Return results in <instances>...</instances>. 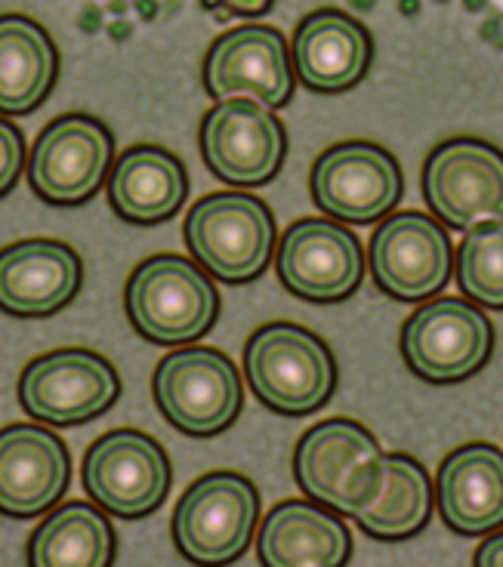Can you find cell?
Masks as SVG:
<instances>
[{"label":"cell","mask_w":503,"mask_h":567,"mask_svg":"<svg viewBox=\"0 0 503 567\" xmlns=\"http://www.w3.org/2000/svg\"><path fill=\"white\" fill-rule=\"evenodd\" d=\"M473 561L479 567H503V530H491V537L475 549Z\"/></svg>","instance_id":"cell-29"},{"label":"cell","mask_w":503,"mask_h":567,"mask_svg":"<svg viewBox=\"0 0 503 567\" xmlns=\"http://www.w3.org/2000/svg\"><path fill=\"white\" fill-rule=\"evenodd\" d=\"M202 10H214L216 19H229V16H263L273 10V0H202Z\"/></svg>","instance_id":"cell-28"},{"label":"cell","mask_w":503,"mask_h":567,"mask_svg":"<svg viewBox=\"0 0 503 567\" xmlns=\"http://www.w3.org/2000/svg\"><path fill=\"white\" fill-rule=\"evenodd\" d=\"M501 31H503V13L501 10H491L489 7V19H485V25H482V31H479V34H482V41H494Z\"/></svg>","instance_id":"cell-31"},{"label":"cell","mask_w":503,"mask_h":567,"mask_svg":"<svg viewBox=\"0 0 503 567\" xmlns=\"http://www.w3.org/2000/svg\"><path fill=\"white\" fill-rule=\"evenodd\" d=\"M491 43H494V50H503V31H501V34H497V38H494V41H491Z\"/></svg>","instance_id":"cell-39"},{"label":"cell","mask_w":503,"mask_h":567,"mask_svg":"<svg viewBox=\"0 0 503 567\" xmlns=\"http://www.w3.org/2000/svg\"><path fill=\"white\" fill-rule=\"evenodd\" d=\"M352 3V10H359V13H371L377 7V0H349Z\"/></svg>","instance_id":"cell-37"},{"label":"cell","mask_w":503,"mask_h":567,"mask_svg":"<svg viewBox=\"0 0 503 567\" xmlns=\"http://www.w3.org/2000/svg\"><path fill=\"white\" fill-rule=\"evenodd\" d=\"M133 10L143 22H155L161 13V0H133Z\"/></svg>","instance_id":"cell-32"},{"label":"cell","mask_w":503,"mask_h":567,"mask_svg":"<svg viewBox=\"0 0 503 567\" xmlns=\"http://www.w3.org/2000/svg\"><path fill=\"white\" fill-rule=\"evenodd\" d=\"M290 62L312 93H346L371 71L374 38L343 10H318L294 31Z\"/></svg>","instance_id":"cell-19"},{"label":"cell","mask_w":503,"mask_h":567,"mask_svg":"<svg viewBox=\"0 0 503 567\" xmlns=\"http://www.w3.org/2000/svg\"><path fill=\"white\" fill-rule=\"evenodd\" d=\"M245 373L254 395L281 416L321 411L337 389V364L328 342L288 321L259 327L247 340Z\"/></svg>","instance_id":"cell-1"},{"label":"cell","mask_w":503,"mask_h":567,"mask_svg":"<svg viewBox=\"0 0 503 567\" xmlns=\"http://www.w3.org/2000/svg\"><path fill=\"white\" fill-rule=\"evenodd\" d=\"M152 392L161 416L192 439L226 432L245 404L242 377L229 354L207 346H188L161 358Z\"/></svg>","instance_id":"cell-5"},{"label":"cell","mask_w":503,"mask_h":567,"mask_svg":"<svg viewBox=\"0 0 503 567\" xmlns=\"http://www.w3.org/2000/svg\"><path fill=\"white\" fill-rule=\"evenodd\" d=\"M25 164V140L22 130L0 117V195H7L19 179Z\"/></svg>","instance_id":"cell-27"},{"label":"cell","mask_w":503,"mask_h":567,"mask_svg":"<svg viewBox=\"0 0 503 567\" xmlns=\"http://www.w3.org/2000/svg\"><path fill=\"white\" fill-rule=\"evenodd\" d=\"M90 499L117 518H143L171 491V460L158 441L136 429H115L90 444L81 466Z\"/></svg>","instance_id":"cell-8"},{"label":"cell","mask_w":503,"mask_h":567,"mask_svg":"<svg viewBox=\"0 0 503 567\" xmlns=\"http://www.w3.org/2000/svg\"><path fill=\"white\" fill-rule=\"evenodd\" d=\"M121 395L117 370L90 349H59L34 358L19 377V404L31 420L78 425L105 413Z\"/></svg>","instance_id":"cell-12"},{"label":"cell","mask_w":503,"mask_h":567,"mask_svg":"<svg viewBox=\"0 0 503 567\" xmlns=\"http://www.w3.org/2000/svg\"><path fill=\"white\" fill-rule=\"evenodd\" d=\"M188 173L183 161L158 145H133L115 161L109 176V204L112 210L136 223L158 226L186 204Z\"/></svg>","instance_id":"cell-22"},{"label":"cell","mask_w":503,"mask_h":567,"mask_svg":"<svg viewBox=\"0 0 503 567\" xmlns=\"http://www.w3.org/2000/svg\"><path fill=\"white\" fill-rule=\"evenodd\" d=\"M183 235L192 256L226 284L259 278L275 250L273 210L245 192H216L198 200Z\"/></svg>","instance_id":"cell-4"},{"label":"cell","mask_w":503,"mask_h":567,"mask_svg":"<svg viewBox=\"0 0 503 567\" xmlns=\"http://www.w3.org/2000/svg\"><path fill=\"white\" fill-rule=\"evenodd\" d=\"M29 561L38 567H105L115 561L112 522L90 503H65L43 518L29 539Z\"/></svg>","instance_id":"cell-25"},{"label":"cell","mask_w":503,"mask_h":567,"mask_svg":"<svg viewBox=\"0 0 503 567\" xmlns=\"http://www.w3.org/2000/svg\"><path fill=\"white\" fill-rule=\"evenodd\" d=\"M494 340V324L475 302L439 297L404 321L402 358L408 370L427 383H463L489 364Z\"/></svg>","instance_id":"cell-6"},{"label":"cell","mask_w":503,"mask_h":567,"mask_svg":"<svg viewBox=\"0 0 503 567\" xmlns=\"http://www.w3.org/2000/svg\"><path fill=\"white\" fill-rule=\"evenodd\" d=\"M115 155L109 127L90 114H62L41 130L29 161L31 192L47 204L74 207L100 192Z\"/></svg>","instance_id":"cell-13"},{"label":"cell","mask_w":503,"mask_h":567,"mask_svg":"<svg viewBox=\"0 0 503 567\" xmlns=\"http://www.w3.org/2000/svg\"><path fill=\"white\" fill-rule=\"evenodd\" d=\"M435 3H448V0H435Z\"/></svg>","instance_id":"cell-40"},{"label":"cell","mask_w":503,"mask_h":567,"mask_svg":"<svg viewBox=\"0 0 503 567\" xmlns=\"http://www.w3.org/2000/svg\"><path fill=\"white\" fill-rule=\"evenodd\" d=\"M109 38H112V41H115V43L130 41V38H133V25H130L127 19L121 16V19H115V22L109 25Z\"/></svg>","instance_id":"cell-33"},{"label":"cell","mask_w":503,"mask_h":567,"mask_svg":"<svg viewBox=\"0 0 503 567\" xmlns=\"http://www.w3.org/2000/svg\"><path fill=\"white\" fill-rule=\"evenodd\" d=\"M432 482L427 468L414 456H383V484L371 506L356 512V525L368 537L396 543V539L418 537L432 518Z\"/></svg>","instance_id":"cell-24"},{"label":"cell","mask_w":503,"mask_h":567,"mask_svg":"<svg viewBox=\"0 0 503 567\" xmlns=\"http://www.w3.org/2000/svg\"><path fill=\"white\" fill-rule=\"evenodd\" d=\"M423 198L454 231L503 219V152L473 136L435 145L423 164Z\"/></svg>","instance_id":"cell-9"},{"label":"cell","mask_w":503,"mask_h":567,"mask_svg":"<svg viewBox=\"0 0 503 567\" xmlns=\"http://www.w3.org/2000/svg\"><path fill=\"white\" fill-rule=\"evenodd\" d=\"M463 297L503 312V219L466 231L454 256Z\"/></svg>","instance_id":"cell-26"},{"label":"cell","mask_w":503,"mask_h":567,"mask_svg":"<svg viewBox=\"0 0 503 567\" xmlns=\"http://www.w3.org/2000/svg\"><path fill=\"white\" fill-rule=\"evenodd\" d=\"M420 0H399V13L404 16V19H418L420 16Z\"/></svg>","instance_id":"cell-34"},{"label":"cell","mask_w":503,"mask_h":567,"mask_svg":"<svg viewBox=\"0 0 503 567\" xmlns=\"http://www.w3.org/2000/svg\"><path fill=\"white\" fill-rule=\"evenodd\" d=\"M489 7V0H463V10H466V13H485Z\"/></svg>","instance_id":"cell-36"},{"label":"cell","mask_w":503,"mask_h":567,"mask_svg":"<svg viewBox=\"0 0 503 567\" xmlns=\"http://www.w3.org/2000/svg\"><path fill=\"white\" fill-rule=\"evenodd\" d=\"M105 10L121 19V16H124L130 10V0H109V3H105Z\"/></svg>","instance_id":"cell-35"},{"label":"cell","mask_w":503,"mask_h":567,"mask_svg":"<svg viewBox=\"0 0 503 567\" xmlns=\"http://www.w3.org/2000/svg\"><path fill=\"white\" fill-rule=\"evenodd\" d=\"M309 192L318 210L331 219L371 226L387 219L402 200V167L374 142H340L312 164Z\"/></svg>","instance_id":"cell-10"},{"label":"cell","mask_w":503,"mask_h":567,"mask_svg":"<svg viewBox=\"0 0 503 567\" xmlns=\"http://www.w3.org/2000/svg\"><path fill=\"white\" fill-rule=\"evenodd\" d=\"M204 90L216 102L247 96L266 109H281L294 96V62L281 31L238 25L216 38L204 56Z\"/></svg>","instance_id":"cell-16"},{"label":"cell","mask_w":503,"mask_h":567,"mask_svg":"<svg viewBox=\"0 0 503 567\" xmlns=\"http://www.w3.org/2000/svg\"><path fill=\"white\" fill-rule=\"evenodd\" d=\"M84 281L81 256L50 238L10 244L0 250V312L43 318L69 306Z\"/></svg>","instance_id":"cell-18"},{"label":"cell","mask_w":503,"mask_h":567,"mask_svg":"<svg viewBox=\"0 0 503 567\" xmlns=\"http://www.w3.org/2000/svg\"><path fill=\"white\" fill-rule=\"evenodd\" d=\"M368 266L380 293L399 302H420L442 293L451 281L454 244L445 226L427 213H396L377 226Z\"/></svg>","instance_id":"cell-11"},{"label":"cell","mask_w":503,"mask_h":567,"mask_svg":"<svg viewBox=\"0 0 503 567\" xmlns=\"http://www.w3.org/2000/svg\"><path fill=\"white\" fill-rule=\"evenodd\" d=\"M257 558L263 567H343L352 558V534L318 503L285 499L259 527Z\"/></svg>","instance_id":"cell-21"},{"label":"cell","mask_w":503,"mask_h":567,"mask_svg":"<svg viewBox=\"0 0 503 567\" xmlns=\"http://www.w3.org/2000/svg\"><path fill=\"white\" fill-rule=\"evenodd\" d=\"M259 494L238 472H211L188 487L173 512V543L195 565H229L247 553Z\"/></svg>","instance_id":"cell-7"},{"label":"cell","mask_w":503,"mask_h":567,"mask_svg":"<svg viewBox=\"0 0 503 567\" xmlns=\"http://www.w3.org/2000/svg\"><path fill=\"white\" fill-rule=\"evenodd\" d=\"M53 38L29 16H0V112L29 114L57 86Z\"/></svg>","instance_id":"cell-23"},{"label":"cell","mask_w":503,"mask_h":567,"mask_svg":"<svg viewBox=\"0 0 503 567\" xmlns=\"http://www.w3.org/2000/svg\"><path fill=\"white\" fill-rule=\"evenodd\" d=\"M124 306L140 337L158 346H186L214 327L219 293L195 262L161 254L130 275Z\"/></svg>","instance_id":"cell-3"},{"label":"cell","mask_w":503,"mask_h":567,"mask_svg":"<svg viewBox=\"0 0 503 567\" xmlns=\"http://www.w3.org/2000/svg\"><path fill=\"white\" fill-rule=\"evenodd\" d=\"M72 478L65 441L43 425L16 423L0 432V512L38 518L53 509Z\"/></svg>","instance_id":"cell-17"},{"label":"cell","mask_w":503,"mask_h":567,"mask_svg":"<svg viewBox=\"0 0 503 567\" xmlns=\"http://www.w3.org/2000/svg\"><path fill=\"white\" fill-rule=\"evenodd\" d=\"M383 456L371 429L337 416L302 435L294 451V478L309 499L340 515H356L380 494Z\"/></svg>","instance_id":"cell-2"},{"label":"cell","mask_w":503,"mask_h":567,"mask_svg":"<svg viewBox=\"0 0 503 567\" xmlns=\"http://www.w3.org/2000/svg\"><path fill=\"white\" fill-rule=\"evenodd\" d=\"M278 281L309 302H340L361 287L365 254L359 238L331 219H300L278 244Z\"/></svg>","instance_id":"cell-15"},{"label":"cell","mask_w":503,"mask_h":567,"mask_svg":"<svg viewBox=\"0 0 503 567\" xmlns=\"http://www.w3.org/2000/svg\"><path fill=\"white\" fill-rule=\"evenodd\" d=\"M445 525L461 537H485L503 527V451L485 441L448 454L435 478Z\"/></svg>","instance_id":"cell-20"},{"label":"cell","mask_w":503,"mask_h":567,"mask_svg":"<svg viewBox=\"0 0 503 567\" xmlns=\"http://www.w3.org/2000/svg\"><path fill=\"white\" fill-rule=\"evenodd\" d=\"M198 140L207 171L229 185L273 183L288 155V136L278 117L247 96L216 102L204 114Z\"/></svg>","instance_id":"cell-14"},{"label":"cell","mask_w":503,"mask_h":567,"mask_svg":"<svg viewBox=\"0 0 503 567\" xmlns=\"http://www.w3.org/2000/svg\"><path fill=\"white\" fill-rule=\"evenodd\" d=\"M102 25H105V13H102L100 3H86L84 10L78 13V29L86 31V34H96Z\"/></svg>","instance_id":"cell-30"},{"label":"cell","mask_w":503,"mask_h":567,"mask_svg":"<svg viewBox=\"0 0 503 567\" xmlns=\"http://www.w3.org/2000/svg\"><path fill=\"white\" fill-rule=\"evenodd\" d=\"M164 10H167V13H176V10H179V0H167V7H164Z\"/></svg>","instance_id":"cell-38"}]
</instances>
